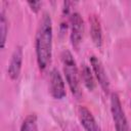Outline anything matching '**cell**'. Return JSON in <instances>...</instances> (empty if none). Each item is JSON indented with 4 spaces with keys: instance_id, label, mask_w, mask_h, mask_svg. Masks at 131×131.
I'll return each instance as SVG.
<instances>
[{
    "instance_id": "ba28073f",
    "label": "cell",
    "mask_w": 131,
    "mask_h": 131,
    "mask_svg": "<svg viewBox=\"0 0 131 131\" xmlns=\"http://www.w3.org/2000/svg\"><path fill=\"white\" fill-rule=\"evenodd\" d=\"M78 117L85 131H101L92 113L86 106L80 105L78 107Z\"/></svg>"
},
{
    "instance_id": "3957f363",
    "label": "cell",
    "mask_w": 131,
    "mask_h": 131,
    "mask_svg": "<svg viewBox=\"0 0 131 131\" xmlns=\"http://www.w3.org/2000/svg\"><path fill=\"white\" fill-rule=\"evenodd\" d=\"M111 114L116 131H130L121 99L117 93H112L111 95Z\"/></svg>"
},
{
    "instance_id": "7a4b0ae2",
    "label": "cell",
    "mask_w": 131,
    "mask_h": 131,
    "mask_svg": "<svg viewBox=\"0 0 131 131\" xmlns=\"http://www.w3.org/2000/svg\"><path fill=\"white\" fill-rule=\"evenodd\" d=\"M61 62L64 77L70 87V90L77 98H79L81 96L80 73L72 53L68 49H64L61 53Z\"/></svg>"
},
{
    "instance_id": "6da1fadb",
    "label": "cell",
    "mask_w": 131,
    "mask_h": 131,
    "mask_svg": "<svg viewBox=\"0 0 131 131\" xmlns=\"http://www.w3.org/2000/svg\"><path fill=\"white\" fill-rule=\"evenodd\" d=\"M52 39V20L50 14L44 12L40 19L35 39L37 63L41 71H45L51 61Z\"/></svg>"
},
{
    "instance_id": "8992f818",
    "label": "cell",
    "mask_w": 131,
    "mask_h": 131,
    "mask_svg": "<svg viewBox=\"0 0 131 131\" xmlns=\"http://www.w3.org/2000/svg\"><path fill=\"white\" fill-rule=\"evenodd\" d=\"M90 64H91L92 72L94 73L100 87L102 88L104 92H107L110 90V81H108V78H107V75H106V72L104 70L102 62L100 61L98 57H96L95 55H92L90 57Z\"/></svg>"
},
{
    "instance_id": "8fae6325",
    "label": "cell",
    "mask_w": 131,
    "mask_h": 131,
    "mask_svg": "<svg viewBox=\"0 0 131 131\" xmlns=\"http://www.w3.org/2000/svg\"><path fill=\"white\" fill-rule=\"evenodd\" d=\"M20 131H38V121L35 114H31L23 121Z\"/></svg>"
},
{
    "instance_id": "5b68a950",
    "label": "cell",
    "mask_w": 131,
    "mask_h": 131,
    "mask_svg": "<svg viewBox=\"0 0 131 131\" xmlns=\"http://www.w3.org/2000/svg\"><path fill=\"white\" fill-rule=\"evenodd\" d=\"M49 93L54 99H62L66 97V86L63 79L58 70L53 69L49 76Z\"/></svg>"
},
{
    "instance_id": "4fadbf2b",
    "label": "cell",
    "mask_w": 131,
    "mask_h": 131,
    "mask_svg": "<svg viewBox=\"0 0 131 131\" xmlns=\"http://www.w3.org/2000/svg\"><path fill=\"white\" fill-rule=\"evenodd\" d=\"M28 5L30 6V8H31L32 11H34V12L37 13L40 10V8H41L42 3L40 1H29L28 2Z\"/></svg>"
},
{
    "instance_id": "30bf717a",
    "label": "cell",
    "mask_w": 131,
    "mask_h": 131,
    "mask_svg": "<svg viewBox=\"0 0 131 131\" xmlns=\"http://www.w3.org/2000/svg\"><path fill=\"white\" fill-rule=\"evenodd\" d=\"M80 77L83 81V84L85 85V87L92 91L95 88V81H94V77L92 74V71L90 70V68L87 64H83L81 68V72H80Z\"/></svg>"
},
{
    "instance_id": "9c48e42d",
    "label": "cell",
    "mask_w": 131,
    "mask_h": 131,
    "mask_svg": "<svg viewBox=\"0 0 131 131\" xmlns=\"http://www.w3.org/2000/svg\"><path fill=\"white\" fill-rule=\"evenodd\" d=\"M90 23V35L93 44L97 48H101L102 46V30L100 26V21L96 15H92L89 18Z\"/></svg>"
},
{
    "instance_id": "52a82bcc",
    "label": "cell",
    "mask_w": 131,
    "mask_h": 131,
    "mask_svg": "<svg viewBox=\"0 0 131 131\" xmlns=\"http://www.w3.org/2000/svg\"><path fill=\"white\" fill-rule=\"evenodd\" d=\"M23 57H24L23 47L16 46L11 54L8 69H7L8 76L11 80H16L19 77V74L21 71V66H23Z\"/></svg>"
},
{
    "instance_id": "277c9868",
    "label": "cell",
    "mask_w": 131,
    "mask_h": 131,
    "mask_svg": "<svg viewBox=\"0 0 131 131\" xmlns=\"http://www.w3.org/2000/svg\"><path fill=\"white\" fill-rule=\"evenodd\" d=\"M70 25H71V34H70L71 43L75 49H78L82 42L83 33H84V21L79 12H74L71 14Z\"/></svg>"
},
{
    "instance_id": "7c38bea8",
    "label": "cell",
    "mask_w": 131,
    "mask_h": 131,
    "mask_svg": "<svg viewBox=\"0 0 131 131\" xmlns=\"http://www.w3.org/2000/svg\"><path fill=\"white\" fill-rule=\"evenodd\" d=\"M7 33H8L7 20H6V17H5L4 12L1 11V14H0V43H1V48L2 49L5 47Z\"/></svg>"
}]
</instances>
